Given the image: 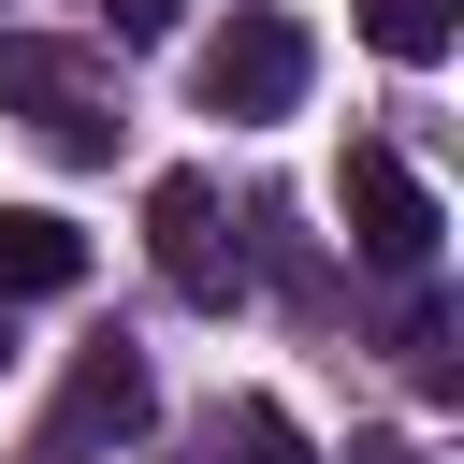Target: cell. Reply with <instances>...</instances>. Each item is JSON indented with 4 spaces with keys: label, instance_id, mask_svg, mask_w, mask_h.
I'll use <instances>...</instances> for the list:
<instances>
[{
    "label": "cell",
    "instance_id": "1",
    "mask_svg": "<svg viewBox=\"0 0 464 464\" xmlns=\"http://www.w3.org/2000/svg\"><path fill=\"white\" fill-rule=\"evenodd\" d=\"M0 116H29L58 160H116V72H102V44L0 29Z\"/></svg>",
    "mask_w": 464,
    "mask_h": 464
},
{
    "label": "cell",
    "instance_id": "2",
    "mask_svg": "<svg viewBox=\"0 0 464 464\" xmlns=\"http://www.w3.org/2000/svg\"><path fill=\"white\" fill-rule=\"evenodd\" d=\"M334 218H348V246H362L377 276H406V290H420L435 246H450V203L420 188L406 145H348V160H334Z\"/></svg>",
    "mask_w": 464,
    "mask_h": 464
},
{
    "label": "cell",
    "instance_id": "3",
    "mask_svg": "<svg viewBox=\"0 0 464 464\" xmlns=\"http://www.w3.org/2000/svg\"><path fill=\"white\" fill-rule=\"evenodd\" d=\"M145 420H160V362H145V348H130V334H87V348H72V377H58V406H44V435H29V450H44V464H102V450H130V435H145Z\"/></svg>",
    "mask_w": 464,
    "mask_h": 464
},
{
    "label": "cell",
    "instance_id": "4",
    "mask_svg": "<svg viewBox=\"0 0 464 464\" xmlns=\"http://www.w3.org/2000/svg\"><path fill=\"white\" fill-rule=\"evenodd\" d=\"M145 261H160L174 304H232V290H246V232H232L218 174H160V188H145Z\"/></svg>",
    "mask_w": 464,
    "mask_h": 464
},
{
    "label": "cell",
    "instance_id": "5",
    "mask_svg": "<svg viewBox=\"0 0 464 464\" xmlns=\"http://www.w3.org/2000/svg\"><path fill=\"white\" fill-rule=\"evenodd\" d=\"M304 72H319L304 14L246 0V14H232L218 44H203V116H290V102H304Z\"/></svg>",
    "mask_w": 464,
    "mask_h": 464
},
{
    "label": "cell",
    "instance_id": "6",
    "mask_svg": "<svg viewBox=\"0 0 464 464\" xmlns=\"http://www.w3.org/2000/svg\"><path fill=\"white\" fill-rule=\"evenodd\" d=\"M72 276H87V232H72V218H44V203H0V304L72 290Z\"/></svg>",
    "mask_w": 464,
    "mask_h": 464
},
{
    "label": "cell",
    "instance_id": "7",
    "mask_svg": "<svg viewBox=\"0 0 464 464\" xmlns=\"http://www.w3.org/2000/svg\"><path fill=\"white\" fill-rule=\"evenodd\" d=\"M188 464H319V450L290 435V406H261V392H246V406H218V420L188 435Z\"/></svg>",
    "mask_w": 464,
    "mask_h": 464
},
{
    "label": "cell",
    "instance_id": "8",
    "mask_svg": "<svg viewBox=\"0 0 464 464\" xmlns=\"http://www.w3.org/2000/svg\"><path fill=\"white\" fill-rule=\"evenodd\" d=\"M450 29H464V0H362V44H377V58H406V72H435V58H450Z\"/></svg>",
    "mask_w": 464,
    "mask_h": 464
},
{
    "label": "cell",
    "instance_id": "9",
    "mask_svg": "<svg viewBox=\"0 0 464 464\" xmlns=\"http://www.w3.org/2000/svg\"><path fill=\"white\" fill-rule=\"evenodd\" d=\"M392 348H406V362H420V377H435V392H450V304H435V276H420V304H406V319H392Z\"/></svg>",
    "mask_w": 464,
    "mask_h": 464
},
{
    "label": "cell",
    "instance_id": "10",
    "mask_svg": "<svg viewBox=\"0 0 464 464\" xmlns=\"http://www.w3.org/2000/svg\"><path fill=\"white\" fill-rule=\"evenodd\" d=\"M174 14H188V0H102V29H116V44H160Z\"/></svg>",
    "mask_w": 464,
    "mask_h": 464
},
{
    "label": "cell",
    "instance_id": "11",
    "mask_svg": "<svg viewBox=\"0 0 464 464\" xmlns=\"http://www.w3.org/2000/svg\"><path fill=\"white\" fill-rule=\"evenodd\" d=\"M348 464H435L420 435H348Z\"/></svg>",
    "mask_w": 464,
    "mask_h": 464
}]
</instances>
